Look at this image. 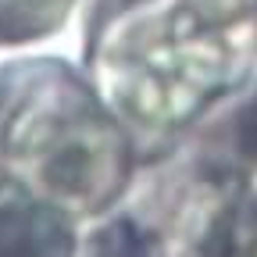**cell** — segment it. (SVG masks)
<instances>
[]
</instances>
